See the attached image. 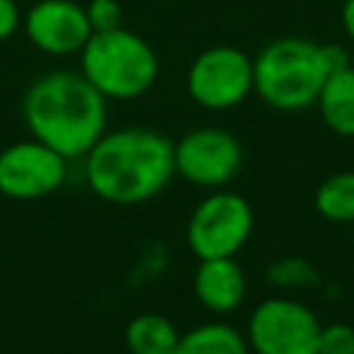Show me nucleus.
I'll return each mask as SVG.
<instances>
[{"label":"nucleus","mask_w":354,"mask_h":354,"mask_svg":"<svg viewBox=\"0 0 354 354\" xmlns=\"http://www.w3.org/2000/svg\"><path fill=\"white\" fill-rule=\"evenodd\" d=\"M66 158L39 138L14 141L0 149V194L8 199H41L66 180Z\"/></svg>","instance_id":"nucleus-9"},{"label":"nucleus","mask_w":354,"mask_h":354,"mask_svg":"<svg viewBox=\"0 0 354 354\" xmlns=\"http://www.w3.org/2000/svg\"><path fill=\"white\" fill-rule=\"evenodd\" d=\"M194 293L210 313L227 315L238 310L246 299V274L235 257L199 260L194 271Z\"/></svg>","instance_id":"nucleus-11"},{"label":"nucleus","mask_w":354,"mask_h":354,"mask_svg":"<svg viewBox=\"0 0 354 354\" xmlns=\"http://www.w3.org/2000/svg\"><path fill=\"white\" fill-rule=\"evenodd\" d=\"M77 55L83 77L105 100H136L155 86L160 72L155 47L122 25L91 33Z\"/></svg>","instance_id":"nucleus-4"},{"label":"nucleus","mask_w":354,"mask_h":354,"mask_svg":"<svg viewBox=\"0 0 354 354\" xmlns=\"http://www.w3.org/2000/svg\"><path fill=\"white\" fill-rule=\"evenodd\" d=\"M254 230V210L249 199L235 191L213 188L188 216L185 243L199 260L235 257Z\"/></svg>","instance_id":"nucleus-5"},{"label":"nucleus","mask_w":354,"mask_h":354,"mask_svg":"<svg viewBox=\"0 0 354 354\" xmlns=\"http://www.w3.org/2000/svg\"><path fill=\"white\" fill-rule=\"evenodd\" d=\"M268 282L277 288H307L318 282V271L304 257H282L268 266Z\"/></svg>","instance_id":"nucleus-16"},{"label":"nucleus","mask_w":354,"mask_h":354,"mask_svg":"<svg viewBox=\"0 0 354 354\" xmlns=\"http://www.w3.org/2000/svg\"><path fill=\"white\" fill-rule=\"evenodd\" d=\"M22 25V11L17 0H0V41H8Z\"/></svg>","instance_id":"nucleus-19"},{"label":"nucleus","mask_w":354,"mask_h":354,"mask_svg":"<svg viewBox=\"0 0 354 354\" xmlns=\"http://www.w3.org/2000/svg\"><path fill=\"white\" fill-rule=\"evenodd\" d=\"M324 124L343 138H354V66H343L326 75L315 100Z\"/></svg>","instance_id":"nucleus-12"},{"label":"nucleus","mask_w":354,"mask_h":354,"mask_svg":"<svg viewBox=\"0 0 354 354\" xmlns=\"http://www.w3.org/2000/svg\"><path fill=\"white\" fill-rule=\"evenodd\" d=\"M86 17L91 30H111L122 25V6L119 0H88L86 6Z\"/></svg>","instance_id":"nucleus-18"},{"label":"nucleus","mask_w":354,"mask_h":354,"mask_svg":"<svg viewBox=\"0 0 354 354\" xmlns=\"http://www.w3.org/2000/svg\"><path fill=\"white\" fill-rule=\"evenodd\" d=\"M340 22H343L346 36L354 41V0H343V8H340Z\"/></svg>","instance_id":"nucleus-21"},{"label":"nucleus","mask_w":354,"mask_h":354,"mask_svg":"<svg viewBox=\"0 0 354 354\" xmlns=\"http://www.w3.org/2000/svg\"><path fill=\"white\" fill-rule=\"evenodd\" d=\"M22 119L33 138L44 141L66 160H75L108 130V100L83 72L53 69L25 88Z\"/></svg>","instance_id":"nucleus-2"},{"label":"nucleus","mask_w":354,"mask_h":354,"mask_svg":"<svg viewBox=\"0 0 354 354\" xmlns=\"http://www.w3.org/2000/svg\"><path fill=\"white\" fill-rule=\"evenodd\" d=\"M177 337V326L158 313H141L124 326V346L130 354H171Z\"/></svg>","instance_id":"nucleus-14"},{"label":"nucleus","mask_w":354,"mask_h":354,"mask_svg":"<svg viewBox=\"0 0 354 354\" xmlns=\"http://www.w3.org/2000/svg\"><path fill=\"white\" fill-rule=\"evenodd\" d=\"M171 354H252V351H249L246 335L238 332L232 324L207 321L183 332Z\"/></svg>","instance_id":"nucleus-13"},{"label":"nucleus","mask_w":354,"mask_h":354,"mask_svg":"<svg viewBox=\"0 0 354 354\" xmlns=\"http://www.w3.org/2000/svg\"><path fill=\"white\" fill-rule=\"evenodd\" d=\"M243 163L241 141L224 127H194L174 141V171L199 188H224Z\"/></svg>","instance_id":"nucleus-8"},{"label":"nucleus","mask_w":354,"mask_h":354,"mask_svg":"<svg viewBox=\"0 0 354 354\" xmlns=\"http://www.w3.org/2000/svg\"><path fill=\"white\" fill-rule=\"evenodd\" d=\"M30 44L47 55H77L94 33L86 17V6L75 0H39L22 19Z\"/></svg>","instance_id":"nucleus-10"},{"label":"nucleus","mask_w":354,"mask_h":354,"mask_svg":"<svg viewBox=\"0 0 354 354\" xmlns=\"http://www.w3.org/2000/svg\"><path fill=\"white\" fill-rule=\"evenodd\" d=\"M318 354H354V326L343 321L321 324Z\"/></svg>","instance_id":"nucleus-17"},{"label":"nucleus","mask_w":354,"mask_h":354,"mask_svg":"<svg viewBox=\"0 0 354 354\" xmlns=\"http://www.w3.org/2000/svg\"><path fill=\"white\" fill-rule=\"evenodd\" d=\"M188 97L207 111H227L241 105L254 91V61L232 44L202 50L185 75Z\"/></svg>","instance_id":"nucleus-7"},{"label":"nucleus","mask_w":354,"mask_h":354,"mask_svg":"<svg viewBox=\"0 0 354 354\" xmlns=\"http://www.w3.org/2000/svg\"><path fill=\"white\" fill-rule=\"evenodd\" d=\"M315 210L335 224L354 221V171H335L329 174L313 196Z\"/></svg>","instance_id":"nucleus-15"},{"label":"nucleus","mask_w":354,"mask_h":354,"mask_svg":"<svg viewBox=\"0 0 354 354\" xmlns=\"http://www.w3.org/2000/svg\"><path fill=\"white\" fill-rule=\"evenodd\" d=\"M243 335L252 354H318L321 321L299 299L268 296L252 310Z\"/></svg>","instance_id":"nucleus-6"},{"label":"nucleus","mask_w":354,"mask_h":354,"mask_svg":"<svg viewBox=\"0 0 354 354\" xmlns=\"http://www.w3.org/2000/svg\"><path fill=\"white\" fill-rule=\"evenodd\" d=\"M254 94L274 111H304L315 105L329 75L324 44L282 36L268 41L254 58Z\"/></svg>","instance_id":"nucleus-3"},{"label":"nucleus","mask_w":354,"mask_h":354,"mask_svg":"<svg viewBox=\"0 0 354 354\" xmlns=\"http://www.w3.org/2000/svg\"><path fill=\"white\" fill-rule=\"evenodd\" d=\"M324 58H326V64H329V72L343 69V66L351 64V61H348V53H346L343 44H324Z\"/></svg>","instance_id":"nucleus-20"},{"label":"nucleus","mask_w":354,"mask_h":354,"mask_svg":"<svg viewBox=\"0 0 354 354\" xmlns=\"http://www.w3.org/2000/svg\"><path fill=\"white\" fill-rule=\"evenodd\" d=\"M351 243H354V221H351Z\"/></svg>","instance_id":"nucleus-22"},{"label":"nucleus","mask_w":354,"mask_h":354,"mask_svg":"<svg viewBox=\"0 0 354 354\" xmlns=\"http://www.w3.org/2000/svg\"><path fill=\"white\" fill-rule=\"evenodd\" d=\"M83 160L88 188L111 205L149 202L177 174L174 141L149 127L105 130Z\"/></svg>","instance_id":"nucleus-1"}]
</instances>
